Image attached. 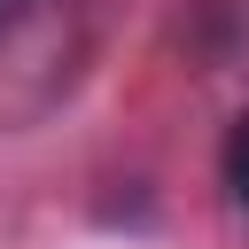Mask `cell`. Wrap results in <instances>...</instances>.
Here are the masks:
<instances>
[{"instance_id":"obj_2","label":"cell","mask_w":249,"mask_h":249,"mask_svg":"<svg viewBox=\"0 0 249 249\" xmlns=\"http://www.w3.org/2000/svg\"><path fill=\"white\" fill-rule=\"evenodd\" d=\"M16 16H23V0H0V31H8V23H16Z\"/></svg>"},{"instance_id":"obj_1","label":"cell","mask_w":249,"mask_h":249,"mask_svg":"<svg viewBox=\"0 0 249 249\" xmlns=\"http://www.w3.org/2000/svg\"><path fill=\"white\" fill-rule=\"evenodd\" d=\"M226 179H233V195H241V210H249V109H241V124H233V140H226Z\"/></svg>"}]
</instances>
